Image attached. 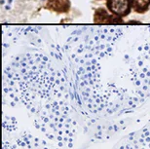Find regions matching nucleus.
Returning a JSON list of instances; mask_svg holds the SVG:
<instances>
[{
  "label": "nucleus",
  "instance_id": "f257e3e1",
  "mask_svg": "<svg viewBox=\"0 0 150 149\" xmlns=\"http://www.w3.org/2000/svg\"><path fill=\"white\" fill-rule=\"evenodd\" d=\"M50 52L91 112L126 111L150 96V26L80 28Z\"/></svg>",
  "mask_w": 150,
  "mask_h": 149
},
{
  "label": "nucleus",
  "instance_id": "7ed1b4c3",
  "mask_svg": "<svg viewBox=\"0 0 150 149\" xmlns=\"http://www.w3.org/2000/svg\"><path fill=\"white\" fill-rule=\"evenodd\" d=\"M46 7L48 10L58 13H67L70 8L69 0H48Z\"/></svg>",
  "mask_w": 150,
  "mask_h": 149
},
{
  "label": "nucleus",
  "instance_id": "20e7f679",
  "mask_svg": "<svg viewBox=\"0 0 150 149\" xmlns=\"http://www.w3.org/2000/svg\"><path fill=\"white\" fill-rule=\"evenodd\" d=\"M95 23H114L117 22V19L115 17L109 16L108 13L104 10V9H98L96 11L95 18H94Z\"/></svg>",
  "mask_w": 150,
  "mask_h": 149
},
{
  "label": "nucleus",
  "instance_id": "f03ea898",
  "mask_svg": "<svg viewBox=\"0 0 150 149\" xmlns=\"http://www.w3.org/2000/svg\"><path fill=\"white\" fill-rule=\"evenodd\" d=\"M106 6L110 13L118 17H126L131 13V0H107Z\"/></svg>",
  "mask_w": 150,
  "mask_h": 149
},
{
  "label": "nucleus",
  "instance_id": "39448f33",
  "mask_svg": "<svg viewBox=\"0 0 150 149\" xmlns=\"http://www.w3.org/2000/svg\"><path fill=\"white\" fill-rule=\"evenodd\" d=\"M132 8L139 14H143L148 11L150 7V0H131Z\"/></svg>",
  "mask_w": 150,
  "mask_h": 149
}]
</instances>
